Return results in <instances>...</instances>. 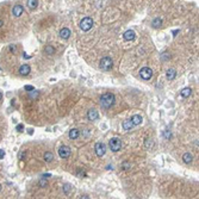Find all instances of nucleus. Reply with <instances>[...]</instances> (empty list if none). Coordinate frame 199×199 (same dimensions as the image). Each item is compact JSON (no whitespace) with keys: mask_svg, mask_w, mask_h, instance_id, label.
<instances>
[{"mask_svg":"<svg viewBox=\"0 0 199 199\" xmlns=\"http://www.w3.org/2000/svg\"><path fill=\"white\" fill-rule=\"evenodd\" d=\"M115 100H116L115 94H112V93H105V94H103L100 97V105L104 108H110L115 104Z\"/></svg>","mask_w":199,"mask_h":199,"instance_id":"f257e3e1","label":"nucleus"},{"mask_svg":"<svg viewBox=\"0 0 199 199\" xmlns=\"http://www.w3.org/2000/svg\"><path fill=\"white\" fill-rule=\"evenodd\" d=\"M99 67H100L102 71H105V72H108V71H111L112 67H113V61H112V58L111 57H103L100 60V65H99Z\"/></svg>","mask_w":199,"mask_h":199,"instance_id":"f03ea898","label":"nucleus"},{"mask_svg":"<svg viewBox=\"0 0 199 199\" xmlns=\"http://www.w3.org/2000/svg\"><path fill=\"white\" fill-rule=\"evenodd\" d=\"M93 26V19L91 17H85L80 22V29L82 31H89Z\"/></svg>","mask_w":199,"mask_h":199,"instance_id":"7ed1b4c3","label":"nucleus"},{"mask_svg":"<svg viewBox=\"0 0 199 199\" xmlns=\"http://www.w3.org/2000/svg\"><path fill=\"white\" fill-rule=\"evenodd\" d=\"M108 147H110V149L113 152V153H117L121 150V148H122V142L119 138L117 137H113L110 140V142H108Z\"/></svg>","mask_w":199,"mask_h":199,"instance_id":"20e7f679","label":"nucleus"},{"mask_svg":"<svg viewBox=\"0 0 199 199\" xmlns=\"http://www.w3.org/2000/svg\"><path fill=\"white\" fill-rule=\"evenodd\" d=\"M140 76L143 80H150L153 78V71L149 67H143L140 71Z\"/></svg>","mask_w":199,"mask_h":199,"instance_id":"39448f33","label":"nucleus"},{"mask_svg":"<svg viewBox=\"0 0 199 199\" xmlns=\"http://www.w3.org/2000/svg\"><path fill=\"white\" fill-rule=\"evenodd\" d=\"M94 150H95L97 156L102 157V156H104L105 153H106V145H105L103 142H98V143L94 145Z\"/></svg>","mask_w":199,"mask_h":199,"instance_id":"423d86ee","label":"nucleus"},{"mask_svg":"<svg viewBox=\"0 0 199 199\" xmlns=\"http://www.w3.org/2000/svg\"><path fill=\"white\" fill-rule=\"evenodd\" d=\"M58 155L61 159H67L71 155V148L67 147V145H62L61 148L58 149Z\"/></svg>","mask_w":199,"mask_h":199,"instance_id":"0eeeda50","label":"nucleus"},{"mask_svg":"<svg viewBox=\"0 0 199 199\" xmlns=\"http://www.w3.org/2000/svg\"><path fill=\"white\" fill-rule=\"evenodd\" d=\"M23 12H24V7H23L22 5H16V6H13V8H12V14H13L16 18L21 17V16L23 14Z\"/></svg>","mask_w":199,"mask_h":199,"instance_id":"6e6552de","label":"nucleus"},{"mask_svg":"<svg viewBox=\"0 0 199 199\" xmlns=\"http://www.w3.org/2000/svg\"><path fill=\"white\" fill-rule=\"evenodd\" d=\"M123 37H124L125 41H134L135 37H136V35H135V31H134V30H128V31L124 32Z\"/></svg>","mask_w":199,"mask_h":199,"instance_id":"1a4fd4ad","label":"nucleus"},{"mask_svg":"<svg viewBox=\"0 0 199 199\" xmlns=\"http://www.w3.org/2000/svg\"><path fill=\"white\" fill-rule=\"evenodd\" d=\"M98 117H99V115H98V111H95V110H89L88 112H87V118H88V121H91V122H93V121H97L98 119Z\"/></svg>","mask_w":199,"mask_h":199,"instance_id":"9d476101","label":"nucleus"},{"mask_svg":"<svg viewBox=\"0 0 199 199\" xmlns=\"http://www.w3.org/2000/svg\"><path fill=\"white\" fill-rule=\"evenodd\" d=\"M30 72H31V68H30V66L29 65H22L21 66V68H19V74H21V75H27Z\"/></svg>","mask_w":199,"mask_h":199,"instance_id":"9b49d317","label":"nucleus"},{"mask_svg":"<svg viewBox=\"0 0 199 199\" xmlns=\"http://www.w3.org/2000/svg\"><path fill=\"white\" fill-rule=\"evenodd\" d=\"M71 30H69L68 27H63L61 31H60V37H61L62 39H68L69 37H71Z\"/></svg>","mask_w":199,"mask_h":199,"instance_id":"f8f14e48","label":"nucleus"},{"mask_svg":"<svg viewBox=\"0 0 199 199\" xmlns=\"http://www.w3.org/2000/svg\"><path fill=\"white\" fill-rule=\"evenodd\" d=\"M122 126H123V129H124L125 131H130L135 125H134V123L131 122V119H126V121H124V122H123Z\"/></svg>","mask_w":199,"mask_h":199,"instance_id":"ddd939ff","label":"nucleus"},{"mask_svg":"<svg viewBox=\"0 0 199 199\" xmlns=\"http://www.w3.org/2000/svg\"><path fill=\"white\" fill-rule=\"evenodd\" d=\"M176 75V72H175V69L171 68V69H168L167 71V74H166V78L168 79V80H174V78Z\"/></svg>","mask_w":199,"mask_h":199,"instance_id":"4468645a","label":"nucleus"},{"mask_svg":"<svg viewBox=\"0 0 199 199\" xmlns=\"http://www.w3.org/2000/svg\"><path fill=\"white\" fill-rule=\"evenodd\" d=\"M131 122L134 123V125H140L142 123V117L140 115H134L131 117Z\"/></svg>","mask_w":199,"mask_h":199,"instance_id":"2eb2a0df","label":"nucleus"},{"mask_svg":"<svg viewBox=\"0 0 199 199\" xmlns=\"http://www.w3.org/2000/svg\"><path fill=\"white\" fill-rule=\"evenodd\" d=\"M79 135H80V132H79L78 129H72V130L69 131V138H71V140H76Z\"/></svg>","mask_w":199,"mask_h":199,"instance_id":"dca6fc26","label":"nucleus"},{"mask_svg":"<svg viewBox=\"0 0 199 199\" xmlns=\"http://www.w3.org/2000/svg\"><path fill=\"white\" fill-rule=\"evenodd\" d=\"M26 5H27V7L30 10H35L38 6V1H37V0H27Z\"/></svg>","mask_w":199,"mask_h":199,"instance_id":"f3484780","label":"nucleus"},{"mask_svg":"<svg viewBox=\"0 0 199 199\" xmlns=\"http://www.w3.org/2000/svg\"><path fill=\"white\" fill-rule=\"evenodd\" d=\"M43 159H44V161H45V162H51V161H53V159H54V155H53L50 152H47V153H44Z\"/></svg>","mask_w":199,"mask_h":199,"instance_id":"a211bd4d","label":"nucleus"},{"mask_svg":"<svg viewBox=\"0 0 199 199\" xmlns=\"http://www.w3.org/2000/svg\"><path fill=\"white\" fill-rule=\"evenodd\" d=\"M191 92H192V89L186 87V88H184L183 91L180 92V94H181V97H183V98H187V97H190V95H191Z\"/></svg>","mask_w":199,"mask_h":199,"instance_id":"6ab92c4d","label":"nucleus"},{"mask_svg":"<svg viewBox=\"0 0 199 199\" xmlns=\"http://www.w3.org/2000/svg\"><path fill=\"white\" fill-rule=\"evenodd\" d=\"M44 53L48 54V55H53V54L55 53V49H54V47H51V45H45V47H44Z\"/></svg>","mask_w":199,"mask_h":199,"instance_id":"aec40b11","label":"nucleus"},{"mask_svg":"<svg viewBox=\"0 0 199 199\" xmlns=\"http://www.w3.org/2000/svg\"><path fill=\"white\" fill-rule=\"evenodd\" d=\"M192 155L191 154H188V153H186V154H184V156H183V160H184V162L185 163H191L192 162Z\"/></svg>","mask_w":199,"mask_h":199,"instance_id":"412c9836","label":"nucleus"},{"mask_svg":"<svg viewBox=\"0 0 199 199\" xmlns=\"http://www.w3.org/2000/svg\"><path fill=\"white\" fill-rule=\"evenodd\" d=\"M161 24H162V19L161 18H155L154 21H153V26L154 27H159Z\"/></svg>","mask_w":199,"mask_h":199,"instance_id":"4be33fe9","label":"nucleus"},{"mask_svg":"<svg viewBox=\"0 0 199 199\" xmlns=\"http://www.w3.org/2000/svg\"><path fill=\"white\" fill-rule=\"evenodd\" d=\"M71 190H72V186L69 185V184H66V185L63 186V191H65V193H66V194H69Z\"/></svg>","mask_w":199,"mask_h":199,"instance_id":"5701e85b","label":"nucleus"},{"mask_svg":"<svg viewBox=\"0 0 199 199\" xmlns=\"http://www.w3.org/2000/svg\"><path fill=\"white\" fill-rule=\"evenodd\" d=\"M38 92L37 91H35V89H34V91H31V92H29V97L30 98H32V99H36L37 97H38Z\"/></svg>","mask_w":199,"mask_h":199,"instance_id":"b1692460","label":"nucleus"},{"mask_svg":"<svg viewBox=\"0 0 199 199\" xmlns=\"http://www.w3.org/2000/svg\"><path fill=\"white\" fill-rule=\"evenodd\" d=\"M144 145L145 148H150L153 145V142L150 141V138H145V141H144Z\"/></svg>","mask_w":199,"mask_h":199,"instance_id":"393cba45","label":"nucleus"},{"mask_svg":"<svg viewBox=\"0 0 199 199\" xmlns=\"http://www.w3.org/2000/svg\"><path fill=\"white\" fill-rule=\"evenodd\" d=\"M38 184H39V186H41V187H44V186L48 184V181L45 180V179H44V176H43V178L41 179V180H39V183H38Z\"/></svg>","mask_w":199,"mask_h":199,"instance_id":"a878e982","label":"nucleus"},{"mask_svg":"<svg viewBox=\"0 0 199 199\" xmlns=\"http://www.w3.org/2000/svg\"><path fill=\"white\" fill-rule=\"evenodd\" d=\"M24 88H25V91H27V92H31V91H34V89H35V87L30 86V85H26Z\"/></svg>","mask_w":199,"mask_h":199,"instance_id":"bb28decb","label":"nucleus"},{"mask_svg":"<svg viewBox=\"0 0 199 199\" xmlns=\"http://www.w3.org/2000/svg\"><path fill=\"white\" fill-rule=\"evenodd\" d=\"M8 49H10V51H11V53H16V50H17V48H16V45H13V44H11V45H10L8 47Z\"/></svg>","mask_w":199,"mask_h":199,"instance_id":"cd10ccee","label":"nucleus"},{"mask_svg":"<svg viewBox=\"0 0 199 199\" xmlns=\"http://www.w3.org/2000/svg\"><path fill=\"white\" fill-rule=\"evenodd\" d=\"M23 129H24V125H23V124H18V125H17V128H16V130H18V131H23Z\"/></svg>","mask_w":199,"mask_h":199,"instance_id":"c85d7f7f","label":"nucleus"},{"mask_svg":"<svg viewBox=\"0 0 199 199\" xmlns=\"http://www.w3.org/2000/svg\"><path fill=\"white\" fill-rule=\"evenodd\" d=\"M5 150L4 149H0V159H4V156H5Z\"/></svg>","mask_w":199,"mask_h":199,"instance_id":"c756f323","label":"nucleus"},{"mask_svg":"<svg viewBox=\"0 0 199 199\" xmlns=\"http://www.w3.org/2000/svg\"><path fill=\"white\" fill-rule=\"evenodd\" d=\"M123 167H124V169H128L129 163H128V162H124V163H123Z\"/></svg>","mask_w":199,"mask_h":199,"instance_id":"7c9ffc66","label":"nucleus"},{"mask_svg":"<svg viewBox=\"0 0 199 199\" xmlns=\"http://www.w3.org/2000/svg\"><path fill=\"white\" fill-rule=\"evenodd\" d=\"M19 157H21V160H24V159H25V153H22Z\"/></svg>","mask_w":199,"mask_h":199,"instance_id":"2f4dec72","label":"nucleus"},{"mask_svg":"<svg viewBox=\"0 0 199 199\" xmlns=\"http://www.w3.org/2000/svg\"><path fill=\"white\" fill-rule=\"evenodd\" d=\"M27 132H29V135H32V129H29Z\"/></svg>","mask_w":199,"mask_h":199,"instance_id":"473e14b6","label":"nucleus"},{"mask_svg":"<svg viewBox=\"0 0 199 199\" xmlns=\"http://www.w3.org/2000/svg\"><path fill=\"white\" fill-rule=\"evenodd\" d=\"M165 135H166V137H169V136H171V134H169V132H167V131L165 132Z\"/></svg>","mask_w":199,"mask_h":199,"instance_id":"72a5a7b5","label":"nucleus"},{"mask_svg":"<svg viewBox=\"0 0 199 199\" xmlns=\"http://www.w3.org/2000/svg\"><path fill=\"white\" fill-rule=\"evenodd\" d=\"M3 25H4V22H3V21H1V19H0V27H1V26H3Z\"/></svg>","mask_w":199,"mask_h":199,"instance_id":"f704fd0d","label":"nucleus"},{"mask_svg":"<svg viewBox=\"0 0 199 199\" xmlns=\"http://www.w3.org/2000/svg\"><path fill=\"white\" fill-rule=\"evenodd\" d=\"M179 32V30H174V31H173V34H174V36H175V34H178Z\"/></svg>","mask_w":199,"mask_h":199,"instance_id":"c9c22d12","label":"nucleus"},{"mask_svg":"<svg viewBox=\"0 0 199 199\" xmlns=\"http://www.w3.org/2000/svg\"><path fill=\"white\" fill-rule=\"evenodd\" d=\"M1 99H3V93L0 92V100H1Z\"/></svg>","mask_w":199,"mask_h":199,"instance_id":"e433bc0d","label":"nucleus"},{"mask_svg":"<svg viewBox=\"0 0 199 199\" xmlns=\"http://www.w3.org/2000/svg\"><path fill=\"white\" fill-rule=\"evenodd\" d=\"M0 191H1V185H0Z\"/></svg>","mask_w":199,"mask_h":199,"instance_id":"4c0bfd02","label":"nucleus"}]
</instances>
